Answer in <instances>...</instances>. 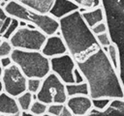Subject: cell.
Here are the masks:
<instances>
[{"label":"cell","mask_w":124,"mask_h":116,"mask_svg":"<svg viewBox=\"0 0 124 116\" xmlns=\"http://www.w3.org/2000/svg\"><path fill=\"white\" fill-rule=\"evenodd\" d=\"M3 91H4V89H3V84H2V81H1V79H0V94H1Z\"/></svg>","instance_id":"836d02e7"},{"label":"cell","mask_w":124,"mask_h":116,"mask_svg":"<svg viewBox=\"0 0 124 116\" xmlns=\"http://www.w3.org/2000/svg\"><path fill=\"white\" fill-rule=\"evenodd\" d=\"M3 8L9 16L33 25L46 36L54 35L59 31V20L49 14H41L13 0L6 3Z\"/></svg>","instance_id":"3957f363"},{"label":"cell","mask_w":124,"mask_h":116,"mask_svg":"<svg viewBox=\"0 0 124 116\" xmlns=\"http://www.w3.org/2000/svg\"><path fill=\"white\" fill-rule=\"evenodd\" d=\"M66 92L68 98L75 96H89V87L86 81L81 83L66 84Z\"/></svg>","instance_id":"2e32d148"},{"label":"cell","mask_w":124,"mask_h":116,"mask_svg":"<svg viewBox=\"0 0 124 116\" xmlns=\"http://www.w3.org/2000/svg\"><path fill=\"white\" fill-rule=\"evenodd\" d=\"M85 116H87V115H85Z\"/></svg>","instance_id":"ab89813d"},{"label":"cell","mask_w":124,"mask_h":116,"mask_svg":"<svg viewBox=\"0 0 124 116\" xmlns=\"http://www.w3.org/2000/svg\"><path fill=\"white\" fill-rule=\"evenodd\" d=\"M3 1H4V0H0V5H1L2 3H3Z\"/></svg>","instance_id":"74e56055"},{"label":"cell","mask_w":124,"mask_h":116,"mask_svg":"<svg viewBox=\"0 0 124 116\" xmlns=\"http://www.w3.org/2000/svg\"><path fill=\"white\" fill-rule=\"evenodd\" d=\"M64 107V104L61 103H52V104H48L47 106V113L50 116H59L62 109Z\"/></svg>","instance_id":"484cf974"},{"label":"cell","mask_w":124,"mask_h":116,"mask_svg":"<svg viewBox=\"0 0 124 116\" xmlns=\"http://www.w3.org/2000/svg\"><path fill=\"white\" fill-rule=\"evenodd\" d=\"M74 77H75V83H81V82L85 81L84 76L82 75V73L80 72V71L78 68H76L74 71Z\"/></svg>","instance_id":"83f0119b"},{"label":"cell","mask_w":124,"mask_h":116,"mask_svg":"<svg viewBox=\"0 0 124 116\" xmlns=\"http://www.w3.org/2000/svg\"><path fill=\"white\" fill-rule=\"evenodd\" d=\"M47 36L37 28L19 27L10 38V43L15 49L41 51Z\"/></svg>","instance_id":"8992f818"},{"label":"cell","mask_w":124,"mask_h":116,"mask_svg":"<svg viewBox=\"0 0 124 116\" xmlns=\"http://www.w3.org/2000/svg\"><path fill=\"white\" fill-rule=\"evenodd\" d=\"M108 33L119 52L118 74L124 89V0H101Z\"/></svg>","instance_id":"7a4b0ae2"},{"label":"cell","mask_w":124,"mask_h":116,"mask_svg":"<svg viewBox=\"0 0 124 116\" xmlns=\"http://www.w3.org/2000/svg\"><path fill=\"white\" fill-rule=\"evenodd\" d=\"M43 79L41 78H28L27 79V91L33 95H37L42 86Z\"/></svg>","instance_id":"7402d4cb"},{"label":"cell","mask_w":124,"mask_h":116,"mask_svg":"<svg viewBox=\"0 0 124 116\" xmlns=\"http://www.w3.org/2000/svg\"><path fill=\"white\" fill-rule=\"evenodd\" d=\"M77 3L80 9L83 10H91L94 8L101 7V0H72Z\"/></svg>","instance_id":"44dd1931"},{"label":"cell","mask_w":124,"mask_h":116,"mask_svg":"<svg viewBox=\"0 0 124 116\" xmlns=\"http://www.w3.org/2000/svg\"><path fill=\"white\" fill-rule=\"evenodd\" d=\"M19 28V20L17 18L12 17L11 22L7 28V30L5 31V33L2 35V38L5 40H10V38L16 32V30Z\"/></svg>","instance_id":"ffe728a7"},{"label":"cell","mask_w":124,"mask_h":116,"mask_svg":"<svg viewBox=\"0 0 124 116\" xmlns=\"http://www.w3.org/2000/svg\"><path fill=\"white\" fill-rule=\"evenodd\" d=\"M11 57L27 78L44 79L51 72L50 59L41 51L14 49Z\"/></svg>","instance_id":"277c9868"},{"label":"cell","mask_w":124,"mask_h":116,"mask_svg":"<svg viewBox=\"0 0 124 116\" xmlns=\"http://www.w3.org/2000/svg\"><path fill=\"white\" fill-rule=\"evenodd\" d=\"M81 15L90 28L102 21H105V14L102 7L94 8L91 10H84L83 12H81Z\"/></svg>","instance_id":"9a60e30c"},{"label":"cell","mask_w":124,"mask_h":116,"mask_svg":"<svg viewBox=\"0 0 124 116\" xmlns=\"http://www.w3.org/2000/svg\"><path fill=\"white\" fill-rule=\"evenodd\" d=\"M78 10H80V7L72 0H54L48 14L59 20Z\"/></svg>","instance_id":"8fae6325"},{"label":"cell","mask_w":124,"mask_h":116,"mask_svg":"<svg viewBox=\"0 0 124 116\" xmlns=\"http://www.w3.org/2000/svg\"><path fill=\"white\" fill-rule=\"evenodd\" d=\"M96 38H97L98 43H99L104 48L108 47L109 44H112L111 39H110V37H109V34H108V32L103 33V34H100V35H96Z\"/></svg>","instance_id":"d4e9b609"},{"label":"cell","mask_w":124,"mask_h":116,"mask_svg":"<svg viewBox=\"0 0 124 116\" xmlns=\"http://www.w3.org/2000/svg\"><path fill=\"white\" fill-rule=\"evenodd\" d=\"M59 32L66 44L68 53L76 63L102 46L84 21L80 10L59 19Z\"/></svg>","instance_id":"6da1fadb"},{"label":"cell","mask_w":124,"mask_h":116,"mask_svg":"<svg viewBox=\"0 0 124 116\" xmlns=\"http://www.w3.org/2000/svg\"><path fill=\"white\" fill-rule=\"evenodd\" d=\"M14 46L12 45V44L10 43L9 40H2V43L0 44V58L3 57H7V56H11L13 51H14Z\"/></svg>","instance_id":"603a6c76"},{"label":"cell","mask_w":124,"mask_h":116,"mask_svg":"<svg viewBox=\"0 0 124 116\" xmlns=\"http://www.w3.org/2000/svg\"><path fill=\"white\" fill-rule=\"evenodd\" d=\"M47 106H48V104H46L41 101L35 100L30 107L29 111L32 114H34L35 116H44L47 113Z\"/></svg>","instance_id":"d6986e66"},{"label":"cell","mask_w":124,"mask_h":116,"mask_svg":"<svg viewBox=\"0 0 124 116\" xmlns=\"http://www.w3.org/2000/svg\"><path fill=\"white\" fill-rule=\"evenodd\" d=\"M27 79L28 78L16 64H12L3 69L1 76L3 89L4 92L12 97L17 98L19 95L27 91Z\"/></svg>","instance_id":"52a82bcc"},{"label":"cell","mask_w":124,"mask_h":116,"mask_svg":"<svg viewBox=\"0 0 124 116\" xmlns=\"http://www.w3.org/2000/svg\"><path fill=\"white\" fill-rule=\"evenodd\" d=\"M87 116H124V98L110 100L108 106L104 110L92 108Z\"/></svg>","instance_id":"7c38bea8"},{"label":"cell","mask_w":124,"mask_h":116,"mask_svg":"<svg viewBox=\"0 0 124 116\" xmlns=\"http://www.w3.org/2000/svg\"><path fill=\"white\" fill-rule=\"evenodd\" d=\"M34 97L35 96L32 93L26 91L16 98L17 103H18L21 111H29L30 110V107L34 102Z\"/></svg>","instance_id":"e0dca14e"},{"label":"cell","mask_w":124,"mask_h":116,"mask_svg":"<svg viewBox=\"0 0 124 116\" xmlns=\"http://www.w3.org/2000/svg\"><path fill=\"white\" fill-rule=\"evenodd\" d=\"M92 32L95 34V35H100V34H103V33H106L108 32V27H107V24L105 21H102L98 24H96L95 26H93L91 28Z\"/></svg>","instance_id":"4316f807"},{"label":"cell","mask_w":124,"mask_h":116,"mask_svg":"<svg viewBox=\"0 0 124 116\" xmlns=\"http://www.w3.org/2000/svg\"><path fill=\"white\" fill-rule=\"evenodd\" d=\"M35 96L36 100L46 104H66L68 101L66 84L53 72H50L43 79L41 89Z\"/></svg>","instance_id":"5b68a950"},{"label":"cell","mask_w":124,"mask_h":116,"mask_svg":"<svg viewBox=\"0 0 124 116\" xmlns=\"http://www.w3.org/2000/svg\"><path fill=\"white\" fill-rule=\"evenodd\" d=\"M2 72H3V68L0 65V79H1V76H2Z\"/></svg>","instance_id":"e575fe53"},{"label":"cell","mask_w":124,"mask_h":116,"mask_svg":"<svg viewBox=\"0 0 124 116\" xmlns=\"http://www.w3.org/2000/svg\"><path fill=\"white\" fill-rule=\"evenodd\" d=\"M41 14H48L54 0H13Z\"/></svg>","instance_id":"5bb4252c"},{"label":"cell","mask_w":124,"mask_h":116,"mask_svg":"<svg viewBox=\"0 0 124 116\" xmlns=\"http://www.w3.org/2000/svg\"><path fill=\"white\" fill-rule=\"evenodd\" d=\"M12 64H14L13 62V59L11 56H7V57H3V58H0V65L3 69L11 66Z\"/></svg>","instance_id":"f1b7e54d"},{"label":"cell","mask_w":124,"mask_h":116,"mask_svg":"<svg viewBox=\"0 0 124 116\" xmlns=\"http://www.w3.org/2000/svg\"><path fill=\"white\" fill-rule=\"evenodd\" d=\"M21 112L16 98L12 97L3 91L0 94V113L9 116H20Z\"/></svg>","instance_id":"4fadbf2b"},{"label":"cell","mask_w":124,"mask_h":116,"mask_svg":"<svg viewBox=\"0 0 124 116\" xmlns=\"http://www.w3.org/2000/svg\"><path fill=\"white\" fill-rule=\"evenodd\" d=\"M106 51H107V54L111 62V64L113 65V67L117 70L118 72V67H119V52H118V49L116 47L115 44H109L108 47L105 48Z\"/></svg>","instance_id":"ac0fdd59"},{"label":"cell","mask_w":124,"mask_h":116,"mask_svg":"<svg viewBox=\"0 0 124 116\" xmlns=\"http://www.w3.org/2000/svg\"><path fill=\"white\" fill-rule=\"evenodd\" d=\"M44 116H50V115H48V114H46V115H44Z\"/></svg>","instance_id":"f35d334b"},{"label":"cell","mask_w":124,"mask_h":116,"mask_svg":"<svg viewBox=\"0 0 124 116\" xmlns=\"http://www.w3.org/2000/svg\"><path fill=\"white\" fill-rule=\"evenodd\" d=\"M0 116H9V115H7V114H1L0 113Z\"/></svg>","instance_id":"d590c367"},{"label":"cell","mask_w":124,"mask_h":116,"mask_svg":"<svg viewBox=\"0 0 124 116\" xmlns=\"http://www.w3.org/2000/svg\"><path fill=\"white\" fill-rule=\"evenodd\" d=\"M11 19H12V17H11V16H8L7 19L5 20V22H4V24H3L2 28H1V32H0V36H1V37H2V35L5 33V31L7 30L8 26H9V24H10V22H11Z\"/></svg>","instance_id":"1f68e13d"},{"label":"cell","mask_w":124,"mask_h":116,"mask_svg":"<svg viewBox=\"0 0 124 116\" xmlns=\"http://www.w3.org/2000/svg\"><path fill=\"white\" fill-rule=\"evenodd\" d=\"M76 68V62L69 53L50 58L51 72L56 74L65 84L75 83L74 71Z\"/></svg>","instance_id":"ba28073f"},{"label":"cell","mask_w":124,"mask_h":116,"mask_svg":"<svg viewBox=\"0 0 124 116\" xmlns=\"http://www.w3.org/2000/svg\"><path fill=\"white\" fill-rule=\"evenodd\" d=\"M8 16H9V15L6 14V12H5L4 8L0 6V32H1V28H2V26H3V24H4L5 20L7 19V17H8ZM0 37H1V36H0Z\"/></svg>","instance_id":"f546056e"},{"label":"cell","mask_w":124,"mask_h":116,"mask_svg":"<svg viewBox=\"0 0 124 116\" xmlns=\"http://www.w3.org/2000/svg\"><path fill=\"white\" fill-rule=\"evenodd\" d=\"M20 116H35V115L32 114L30 111H22Z\"/></svg>","instance_id":"d6a6232c"},{"label":"cell","mask_w":124,"mask_h":116,"mask_svg":"<svg viewBox=\"0 0 124 116\" xmlns=\"http://www.w3.org/2000/svg\"><path fill=\"white\" fill-rule=\"evenodd\" d=\"M111 99L108 98H97V99H92V103H93V108L97 110H104L106 109Z\"/></svg>","instance_id":"cb8c5ba5"},{"label":"cell","mask_w":124,"mask_h":116,"mask_svg":"<svg viewBox=\"0 0 124 116\" xmlns=\"http://www.w3.org/2000/svg\"><path fill=\"white\" fill-rule=\"evenodd\" d=\"M41 52L50 59L68 53V49L62 36L54 34L51 36H47Z\"/></svg>","instance_id":"9c48e42d"},{"label":"cell","mask_w":124,"mask_h":116,"mask_svg":"<svg viewBox=\"0 0 124 116\" xmlns=\"http://www.w3.org/2000/svg\"><path fill=\"white\" fill-rule=\"evenodd\" d=\"M66 105L71 109L74 116H85L93 108L92 99L89 96L70 97Z\"/></svg>","instance_id":"30bf717a"},{"label":"cell","mask_w":124,"mask_h":116,"mask_svg":"<svg viewBox=\"0 0 124 116\" xmlns=\"http://www.w3.org/2000/svg\"><path fill=\"white\" fill-rule=\"evenodd\" d=\"M59 116H74V114L71 111V109L66 104H64V107H63V109H62V111H61Z\"/></svg>","instance_id":"4dcf8cb0"},{"label":"cell","mask_w":124,"mask_h":116,"mask_svg":"<svg viewBox=\"0 0 124 116\" xmlns=\"http://www.w3.org/2000/svg\"><path fill=\"white\" fill-rule=\"evenodd\" d=\"M2 40H3V38H2V37H0V44H1V43H2Z\"/></svg>","instance_id":"8d00e7d4"}]
</instances>
